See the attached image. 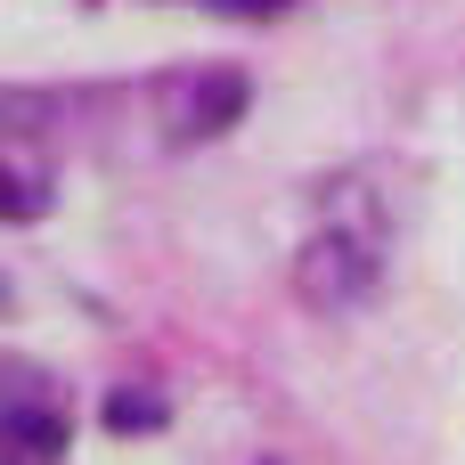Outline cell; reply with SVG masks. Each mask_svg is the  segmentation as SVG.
<instances>
[{"mask_svg":"<svg viewBox=\"0 0 465 465\" xmlns=\"http://www.w3.org/2000/svg\"><path fill=\"white\" fill-rule=\"evenodd\" d=\"M294 278H302V302L311 311H351V302L376 294V278H384V213H376V196L360 180L327 188L319 237L302 245V270Z\"/></svg>","mask_w":465,"mask_h":465,"instance_id":"cell-1","label":"cell"},{"mask_svg":"<svg viewBox=\"0 0 465 465\" xmlns=\"http://www.w3.org/2000/svg\"><path fill=\"white\" fill-rule=\"evenodd\" d=\"M237 114H245V74H237V65H213V74H180V82L163 90V139H172V147L221 139Z\"/></svg>","mask_w":465,"mask_h":465,"instance_id":"cell-2","label":"cell"},{"mask_svg":"<svg viewBox=\"0 0 465 465\" xmlns=\"http://www.w3.org/2000/svg\"><path fill=\"white\" fill-rule=\"evenodd\" d=\"M0 433H8V465H49L65 450V401L49 384H8V409H0Z\"/></svg>","mask_w":465,"mask_h":465,"instance_id":"cell-3","label":"cell"},{"mask_svg":"<svg viewBox=\"0 0 465 465\" xmlns=\"http://www.w3.org/2000/svg\"><path fill=\"white\" fill-rule=\"evenodd\" d=\"M41 213V180H33V147L16 139L8 147V221H33Z\"/></svg>","mask_w":465,"mask_h":465,"instance_id":"cell-4","label":"cell"},{"mask_svg":"<svg viewBox=\"0 0 465 465\" xmlns=\"http://www.w3.org/2000/svg\"><path fill=\"white\" fill-rule=\"evenodd\" d=\"M106 425H114V433H155L163 409H155L147 392H114V401H106Z\"/></svg>","mask_w":465,"mask_h":465,"instance_id":"cell-5","label":"cell"},{"mask_svg":"<svg viewBox=\"0 0 465 465\" xmlns=\"http://www.w3.org/2000/svg\"><path fill=\"white\" fill-rule=\"evenodd\" d=\"M229 8H286V0H229Z\"/></svg>","mask_w":465,"mask_h":465,"instance_id":"cell-6","label":"cell"}]
</instances>
